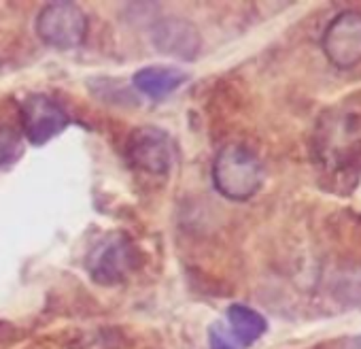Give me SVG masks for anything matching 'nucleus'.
<instances>
[{
	"label": "nucleus",
	"instance_id": "9d476101",
	"mask_svg": "<svg viewBox=\"0 0 361 349\" xmlns=\"http://www.w3.org/2000/svg\"><path fill=\"white\" fill-rule=\"evenodd\" d=\"M22 151L24 145L20 132L7 126H0V168L13 164L22 155Z\"/></svg>",
	"mask_w": 361,
	"mask_h": 349
},
{
	"label": "nucleus",
	"instance_id": "7ed1b4c3",
	"mask_svg": "<svg viewBox=\"0 0 361 349\" xmlns=\"http://www.w3.org/2000/svg\"><path fill=\"white\" fill-rule=\"evenodd\" d=\"M37 35L47 47L60 52L75 49L85 41L87 16L75 3H66V0L49 3L39 11Z\"/></svg>",
	"mask_w": 361,
	"mask_h": 349
},
{
	"label": "nucleus",
	"instance_id": "423d86ee",
	"mask_svg": "<svg viewBox=\"0 0 361 349\" xmlns=\"http://www.w3.org/2000/svg\"><path fill=\"white\" fill-rule=\"evenodd\" d=\"M22 128L32 145H45L68 126L66 111L47 94H32L22 102Z\"/></svg>",
	"mask_w": 361,
	"mask_h": 349
},
{
	"label": "nucleus",
	"instance_id": "1a4fd4ad",
	"mask_svg": "<svg viewBox=\"0 0 361 349\" xmlns=\"http://www.w3.org/2000/svg\"><path fill=\"white\" fill-rule=\"evenodd\" d=\"M228 324H230L232 336L238 341L240 347L253 345L268 330L266 317L262 313H257L255 309L247 307V304H232V307H228Z\"/></svg>",
	"mask_w": 361,
	"mask_h": 349
},
{
	"label": "nucleus",
	"instance_id": "f257e3e1",
	"mask_svg": "<svg viewBox=\"0 0 361 349\" xmlns=\"http://www.w3.org/2000/svg\"><path fill=\"white\" fill-rule=\"evenodd\" d=\"M213 184L217 192L230 201H249L264 184V166L249 147L228 143L213 162Z\"/></svg>",
	"mask_w": 361,
	"mask_h": 349
},
{
	"label": "nucleus",
	"instance_id": "6e6552de",
	"mask_svg": "<svg viewBox=\"0 0 361 349\" xmlns=\"http://www.w3.org/2000/svg\"><path fill=\"white\" fill-rule=\"evenodd\" d=\"M185 81H188V75L178 69H172V66H145V69L136 71L132 77L134 88L153 100H161V98L170 96Z\"/></svg>",
	"mask_w": 361,
	"mask_h": 349
},
{
	"label": "nucleus",
	"instance_id": "39448f33",
	"mask_svg": "<svg viewBox=\"0 0 361 349\" xmlns=\"http://www.w3.org/2000/svg\"><path fill=\"white\" fill-rule=\"evenodd\" d=\"M321 49L331 66L338 71H353L361 64V13H338L321 37Z\"/></svg>",
	"mask_w": 361,
	"mask_h": 349
},
{
	"label": "nucleus",
	"instance_id": "f03ea898",
	"mask_svg": "<svg viewBox=\"0 0 361 349\" xmlns=\"http://www.w3.org/2000/svg\"><path fill=\"white\" fill-rule=\"evenodd\" d=\"M140 262L134 241L126 232H109L92 245L85 256V271L98 285L123 283Z\"/></svg>",
	"mask_w": 361,
	"mask_h": 349
},
{
	"label": "nucleus",
	"instance_id": "0eeeda50",
	"mask_svg": "<svg viewBox=\"0 0 361 349\" xmlns=\"http://www.w3.org/2000/svg\"><path fill=\"white\" fill-rule=\"evenodd\" d=\"M151 41L157 52L180 60H194L202 45L198 28L180 18H166L157 22L153 26Z\"/></svg>",
	"mask_w": 361,
	"mask_h": 349
},
{
	"label": "nucleus",
	"instance_id": "9b49d317",
	"mask_svg": "<svg viewBox=\"0 0 361 349\" xmlns=\"http://www.w3.org/2000/svg\"><path fill=\"white\" fill-rule=\"evenodd\" d=\"M209 343H211V349H240L238 341L232 336V332L219 324L211 326L209 330Z\"/></svg>",
	"mask_w": 361,
	"mask_h": 349
},
{
	"label": "nucleus",
	"instance_id": "20e7f679",
	"mask_svg": "<svg viewBox=\"0 0 361 349\" xmlns=\"http://www.w3.org/2000/svg\"><path fill=\"white\" fill-rule=\"evenodd\" d=\"M126 158L132 168L140 172L168 174L174 164V143L166 130L155 126H140L128 136Z\"/></svg>",
	"mask_w": 361,
	"mask_h": 349
}]
</instances>
